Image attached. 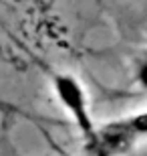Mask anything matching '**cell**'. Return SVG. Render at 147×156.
<instances>
[{"mask_svg": "<svg viewBox=\"0 0 147 156\" xmlns=\"http://www.w3.org/2000/svg\"><path fill=\"white\" fill-rule=\"evenodd\" d=\"M143 138H147V110L97 126L85 144L93 156H127Z\"/></svg>", "mask_w": 147, "mask_h": 156, "instance_id": "obj_1", "label": "cell"}, {"mask_svg": "<svg viewBox=\"0 0 147 156\" xmlns=\"http://www.w3.org/2000/svg\"><path fill=\"white\" fill-rule=\"evenodd\" d=\"M51 87L57 98L58 105L67 112V116L73 120L75 128L81 132V136L89 142L95 134V120L91 114V104H89V93L83 81L75 73L68 71H57L51 75Z\"/></svg>", "mask_w": 147, "mask_h": 156, "instance_id": "obj_2", "label": "cell"}, {"mask_svg": "<svg viewBox=\"0 0 147 156\" xmlns=\"http://www.w3.org/2000/svg\"><path fill=\"white\" fill-rule=\"evenodd\" d=\"M133 83L141 93H147V55L137 61L133 69Z\"/></svg>", "mask_w": 147, "mask_h": 156, "instance_id": "obj_3", "label": "cell"}]
</instances>
